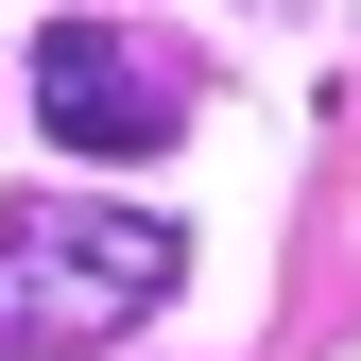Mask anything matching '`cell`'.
<instances>
[{
    "label": "cell",
    "instance_id": "cell-1",
    "mask_svg": "<svg viewBox=\"0 0 361 361\" xmlns=\"http://www.w3.org/2000/svg\"><path fill=\"white\" fill-rule=\"evenodd\" d=\"M190 276V224L155 207H0V361H86L155 327Z\"/></svg>",
    "mask_w": 361,
    "mask_h": 361
},
{
    "label": "cell",
    "instance_id": "cell-2",
    "mask_svg": "<svg viewBox=\"0 0 361 361\" xmlns=\"http://www.w3.org/2000/svg\"><path fill=\"white\" fill-rule=\"evenodd\" d=\"M35 121H52V155H172L190 138V69L121 18H52L35 35Z\"/></svg>",
    "mask_w": 361,
    "mask_h": 361
}]
</instances>
